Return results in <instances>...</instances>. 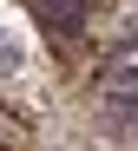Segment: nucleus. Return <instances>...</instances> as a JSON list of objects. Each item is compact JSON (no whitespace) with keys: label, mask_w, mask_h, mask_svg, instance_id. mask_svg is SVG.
Listing matches in <instances>:
<instances>
[{"label":"nucleus","mask_w":138,"mask_h":151,"mask_svg":"<svg viewBox=\"0 0 138 151\" xmlns=\"http://www.w3.org/2000/svg\"><path fill=\"white\" fill-rule=\"evenodd\" d=\"M99 99H105V112H112L118 125L138 132V33L105 59V72H99Z\"/></svg>","instance_id":"obj_1"},{"label":"nucleus","mask_w":138,"mask_h":151,"mask_svg":"<svg viewBox=\"0 0 138 151\" xmlns=\"http://www.w3.org/2000/svg\"><path fill=\"white\" fill-rule=\"evenodd\" d=\"M26 13H33L40 27L53 33V40H79V33H86L92 0H26Z\"/></svg>","instance_id":"obj_2"}]
</instances>
